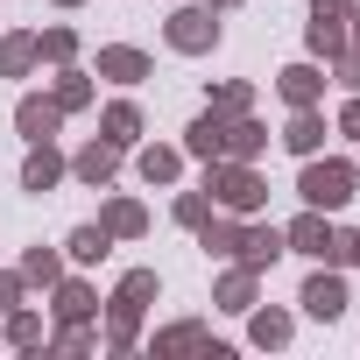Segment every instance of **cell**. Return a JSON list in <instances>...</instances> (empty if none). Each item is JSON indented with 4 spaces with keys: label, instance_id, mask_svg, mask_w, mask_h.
<instances>
[{
    "label": "cell",
    "instance_id": "1",
    "mask_svg": "<svg viewBox=\"0 0 360 360\" xmlns=\"http://www.w3.org/2000/svg\"><path fill=\"white\" fill-rule=\"evenodd\" d=\"M205 198H212V212L255 219V212L269 205V184L255 176V162H233V155H219V162H205Z\"/></svg>",
    "mask_w": 360,
    "mask_h": 360
},
{
    "label": "cell",
    "instance_id": "2",
    "mask_svg": "<svg viewBox=\"0 0 360 360\" xmlns=\"http://www.w3.org/2000/svg\"><path fill=\"white\" fill-rule=\"evenodd\" d=\"M155 304V269H127L113 304H106V346L113 353H134V332H141V311Z\"/></svg>",
    "mask_w": 360,
    "mask_h": 360
},
{
    "label": "cell",
    "instance_id": "3",
    "mask_svg": "<svg viewBox=\"0 0 360 360\" xmlns=\"http://www.w3.org/2000/svg\"><path fill=\"white\" fill-rule=\"evenodd\" d=\"M353 184H360V169H353V162H318V155H304V176H297L304 205H318V212H339V205L353 198Z\"/></svg>",
    "mask_w": 360,
    "mask_h": 360
},
{
    "label": "cell",
    "instance_id": "4",
    "mask_svg": "<svg viewBox=\"0 0 360 360\" xmlns=\"http://www.w3.org/2000/svg\"><path fill=\"white\" fill-rule=\"evenodd\" d=\"M162 36L176 57H205V50H219V8H176Z\"/></svg>",
    "mask_w": 360,
    "mask_h": 360
},
{
    "label": "cell",
    "instance_id": "5",
    "mask_svg": "<svg viewBox=\"0 0 360 360\" xmlns=\"http://www.w3.org/2000/svg\"><path fill=\"white\" fill-rule=\"evenodd\" d=\"M346 15H353V0H318V8H311V50L318 57H339L346 50Z\"/></svg>",
    "mask_w": 360,
    "mask_h": 360
},
{
    "label": "cell",
    "instance_id": "6",
    "mask_svg": "<svg viewBox=\"0 0 360 360\" xmlns=\"http://www.w3.org/2000/svg\"><path fill=\"white\" fill-rule=\"evenodd\" d=\"M332 240H339V233H332V219H325L318 205H311L304 219H290V233H283V248H290V255H311V262H332Z\"/></svg>",
    "mask_w": 360,
    "mask_h": 360
},
{
    "label": "cell",
    "instance_id": "7",
    "mask_svg": "<svg viewBox=\"0 0 360 360\" xmlns=\"http://www.w3.org/2000/svg\"><path fill=\"white\" fill-rule=\"evenodd\" d=\"M71 176H78V184H92V191H106L113 176H120V148L99 134L92 148H78V155H71Z\"/></svg>",
    "mask_w": 360,
    "mask_h": 360
},
{
    "label": "cell",
    "instance_id": "8",
    "mask_svg": "<svg viewBox=\"0 0 360 360\" xmlns=\"http://www.w3.org/2000/svg\"><path fill=\"white\" fill-rule=\"evenodd\" d=\"M226 127H233V120L205 106V113L184 127V155H198V162H219V155H226Z\"/></svg>",
    "mask_w": 360,
    "mask_h": 360
},
{
    "label": "cell",
    "instance_id": "9",
    "mask_svg": "<svg viewBox=\"0 0 360 360\" xmlns=\"http://www.w3.org/2000/svg\"><path fill=\"white\" fill-rule=\"evenodd\" d=\"M297 304H304V311H311V318H318V325H332V318H339V311H346V283H339V276H332V269H318V276H311V283H304V297H297Z\"/></svg>",
    "mask_w": 360,
    "mask_h": 360
},
{
    "label": "cell",
    "instance_id": "10",
    "mask_svg": "<svg viewBox=\"0 0 360 360\" xmlns=\"http://www.w3.org/2000/svg\"><path fill=\"white\" fill-rule=\"evenodd\" d=\"M155 64H148V50H134V43H113V50H99V78H113V85H141Z\"/></svg>",
    "mask_w": 360,
    "mask_h": 360
},
{
    "label": "cell",
    "instance_id": "11",
    "mask_svg": "<svg viewBox=\"0 0 360 360\" xmlns=\"http://www.w3.org/2000/svg\"><path fill=\"white\" fill-rule=\"evenodd\" d=\"M15 127H22L29 141H50V134L64 127V106H57V99H43V92H29V99L15 106Z\"/></svg>",
    "mask_w": 360,
    "mask_h": 360
},
{
    "label": "cell",
    "instance_id": "12",
    "mask_svg": "<svg viewBox=\"0 0 360 360\" xmlns=\"http://www.w3.org/2000/svg\"><path fill=\"white\" fill-rule=\"evenodd\" d=\"M276 92H283V106H318L325 71L318 64H290V71H276Z\"/></svg>",
    "mask_w": 360,
    "mask_h": 360
},
{
    "label": "cell",
    "instance_id": "13",
    "mask_svg": "<svg viewBox=\"0 0 360 360\" xmlns=\"http://www.w3.org/2000/svg\"><path fill=\"white\" fill-rule=\"evenodd\" d=\"M255 290H262V276H255L248 262H233V269L219 276V290H212V304H219V311H255Z\"/></svg>",
    "mask_w": 360,
    "mask_h": 360
},
{
    "label": "cell",
    "instance_id": "14",
    "mask_svg": "<svg viewBox=\"0 0 360 360\" xmlns=\"http://www.w3.org/2000/svg\"><path fill=\"white\" fill-rule=\"evenodd\" d=\"M64 169H71V162H64V155H57L50 141H36V148H29V162H22V191H36V198H43V191L57 184Z\"/></svg>",
    "mask_w": 360,
    "mask_h": 360
},
{
    "label": "cell",
    "instance_id": "15",
    "mask_svg": "<svg viewBox=\"0 0 360 360\" xmlns=\"http://www.w3.org/2000/svg\"><path fill=\"white\" fill-rule=\"evenodd\" d=\"M99 134H106L113 148H134V141H141V106H134V99H113V106L99 113Z\"/></svg>",
    "mask_w": 360,
    "mask_h": 360
},
{
    "label": "cell",
    "instance_id": "16",
    "mask_svg": "<svg viewBox=\"0 0 360 360\" xmlns=\"http://www.w3.org/2000/svg\"><path fill=\"white\" fill-rule=\"evenodd\" d=\"M318 141H325V120H318V106H290L283 148H290V155H318Z\"/></svg>",
    "mask_w": 360,
    "mask_h": 360
},
{
    "label": "cell",
    "instance_id": "17",
    "mask_svg": "<svg viewBox=\"0 0 360 360\" xmlns=\"http://www.w3.org/2000/svg\"><path fill=\"white\" fill-rule=\"evenodd\" d=\"M233 255L262 276V269H269L276 255H290V248H283V233H276V226H240V248H233Z\"/></svg>",
    "mask_w": 360,
    "mask_h": 360
},
{
    "label": "cell",
    "instance_id": "18",
    "mask_svg": "<svg viewBox=\"0 0 360 360\" xmlns=\"http://www.w3.org/2000/svg\"><path fill=\"white\" fill-rule=\"evenodd\" d=\"M50 311H57V325H92V318H99V297H92L85 283H64V276H57V304H50Z\"/></svg>",
    "mask_w": 360,
    "mask_h": 360
},
{
    "label": "cell",
    "instance_id": "19",
    "mask_svg": "<svg viewBox=\"0 0 360 360\" xmlns=\"http://www.w3.org/2000/svg\"><path fill=\"white\" fill-rule=\"evenodd\" d=\"M36 57H43V50H36V36H29V29L0 36V78H29V71H36Z\"/></svg>",
    "mask_w": 360,
    "mask_h": 360
},
{
    "label": "cell",
    "instance_id": "20",
    "mask_svg": "<svg viewBox=\"0 0 360 360\" xmlns=\"http://www.w3.org/2000/svg\"><path fill=\"white\" fill-rule=\"evenodd\" d=\"M262 148H269V127L248 120V113H233V127H226V155H233V162H255Z\"/></svg>",
    "mask_w": 360,
    "mask_h": 360
},
{
    "label": "cell",
    "instance_id": "21",
    "mask_svg": "<svg viewBox=\"0 0 360 360\" xmlns=\"http://www.w3.org/2000/svg\"><path fill=\"white\" fill-rule=\"evenodd\" d=\"M99 226H106L113 240H141V233H148V212H141L134 198H113V205L99 212Z\"/></svg>",
    "mask_w": 360,
    "mask_h": 360
},
{
    "label": "cell",
    "instance_id": "22",
    "mask_svg": "<svg viewBox=\"0 0 360 360\" xmlns=\"http://www.w3.org/2000/svg\"><path fill=\"white\" fill-rule=\"evenodd\" d=\"M134 169L148 176V184H176V169H184V148H162V141H155V148H141V155H134Z\"/></svg>",
    "mask_w": 360,
    "mask_h": 360
},
{
    "label": "cell",
    "instance_id": "23",
    "mask_svg": "<svg viewBox=\"0 0 360 360\" xmlns=\"http://www.w3.org/2000/svg\"><path fill=\"white\" fill-rule=\"evenodd\" d=\"M198 248H205V255H233V248H240V219H233V212H212V219L198 226Z\"/></svg>",
    "mask_w": 360,
    "mask_h": 360
},
{
    "label": "cell",
    "instance_id": "24",
    "mask_svg": "<svg viewBox=\"0 0 360 360\" xmlns=\"http://www.w3.org/2000/svg\"><path fill=\"white\" fill-rule=\"evenodd\" d=\"M50 99H57V106H64V113H78V106H92V78H85V71H71V64H64V78H57V92H50Z\"/></svg>",
    "mask_w": 360,
    "mask_h": 360
},
{
    "label": "cell",
    "instance_id": "25",
    "mask_svg": "<svg viewBox=\"0 0 360 360\" xmlns=\"http://www.w3.org/2000/svg\"><path fill=\"white\" fill-rule=\"evenodd\" d=\"M64 248H71V262H106V248H113V233H106V226H78V233H71Z\"/></svg>",
    "mask_w": 360,
    "mask_h": 360
},
{
    "label": "cell",
    "instance_id": "26",
    "mask_svg": "<svg viewBox=\"0 0 360 360\" xmlns=\"http://www.w3.org/2000/svg\"><path fill=\"white\" fill-rule=\"evenodd\" d=\"M191 346H205V325H198V318L169 325V332H155V353H191Z\"/></svg>",
    "mask_w": 360,
    "mask_h": 360
},
{
    "label": "cell",
    "instance_id": "27",
    "mask_svg": "<svg viewBox=\"0 0 360 360\" xmlns=\"http://www.w3.org/2000/svg\"><path fill=\"white\" fill-rule=\"evenodd\" d=\"M36 50H43L50 64H71V57H78V29H43V36H36Z\"/></svg>",
    "mask_w": 360,
    "mask_h": 360
},
{
    "label": "cell",
    "instance_id": "28",
    "mask_svg": "<svg viewBox=\"0 0 360 360\" xmlns=\"http://www.w3.org/2000/svg\"><path fill=\"white\" fill-rule=\"evenodd\" d=\"M57 276H64V262H57L50 248H29V255H22V283H57Z\"/></svg>",
    "mask_w": 360,
    "mask_h": 360
},
{
    "label": "cell",
    "instance_id": "29",
    "mask_svg": "<svg viewBox=\"0 0 360 360\" xmlns=\"http://www.w3.org/2000/svg\"><path fill=\"white\" fill-rule=\"evenodd\" d=\"M255 346H290V311H255Z\"/></svg>",
    "mask_w": 360,
    "mask_h": 360
},
{
    "label": "cell",
    "instance_id": "30",
    "mask_svg": "<svg viewBox=\"0 0 360 360\" xmlns=\"http://www.w3.org/2000/svg\"><path fill=\"white\" fill-rule=\"evenodd\" d=\"M36 339H43V318L15 304V311H8V346H36Z\"/></svg>",
    "mask_w": 360,
    "mask_h": 360
},
{
    "label": "cell",
    "instance_id": "31",
    "mask_svg": "<svg viewBox=\"0 0 360 360\" xmlns=\"http://www.w3.org/2000/svg\"><path fill=\"white\" fill-rule=\"evenodd\" d=\"M205 219H212V198H205V191H184V198H176V226H191V233H198Z\"/></svg>",
    "mask_w": 360,
    "mask_h": 360
},
{
    "label": "cell",
    "instance_id": "32",
    "mask_svg": "<svg viewBox=\"0 0 360 360\" xmlns=\"http://www.w3.org/2000/svg\"><path fill=\"white\" fill-rule=\"evenodd\" d=\"M248 99H255V92H248L240 78H233V85H212V113H226V120H233V113H248Z\"/></svg>",
    "mask_w": 360,
    "mask_h": 360
},
{
    "label": "cell",
    "instance_id": "33",
    "mask_svg": "<svg viewBox=\"0 0 360 360\" xmlns=\"http://www.w3.org/2000/svg\"><path fill=\"white\" fill-rule=\"evenodd\" d=\"M332 71H339V85H353V92H360V43H346V50L332 57Z\"/></svg>",
    "mask_w": 360,
    "mask_h": 360
},
{
    "label": "cell",
    "instance_id": "34",
    "mask_svg": "<svg viewBox=\"0 0 360 360\" xmlns=\"http://www.w3.org/2000/svg\"><path fill=\"white\" fill-rule=\"evenodd\" d=\"M57 353H92V332H85V325H64V332H57Z\"/></svg>",
    "mask_w": 360,
    "mask_h": 360
},
{
    "label": "cell",
    "instance_id": "35",
    "mask_svg": "<svg viewBox=\"0 0 360 360\" xmlns=\"http://www.w3.org/2000/svg\"><path fill=\"white\" fill-rule=\"evenodd\" d=\"M15 304H22V269H15V276L0 269V311H15Z\"/></svg>",
    "mask_w": 360,
    "mask_h": 360
},
{
    "label": "cell",
    "instance_id": "36",
    "mask_svg": "<svg viewBox=\"0 0 360 360\" xmlns=\"http://www.w3.org/2000/svg\"><path fill=\"white\" fill-rule=\"evenodd\" d=\"M332 262H353V269H360V233H339V240H332Z\"/></svg>",
    "mask_w": 360,
    "mask_h": 360
},
{
    "label": "cell",
    "instance_id": "37",
    "mask_svg": "<svg viewBox=\"0 0 360 360\" xmlns=\"http://www.w3.org/2000/svg\"><path fill=\"white\" fill-rule=\"evenodd\" d=\"M339 134H360V92H353V99L339 106Z\"/></svg>",
    "mask_w": 360,
    "mask_h": 360
},
{
    "label": "cell",
    "instance_id": "38",
    "mask_svg": "<svg viewBox=\"0 0 360 360\" xmlns=\"http://www.w3.org/2000/svg\"><path fill=\"white\" fill-rule=\"evenodd\" d=\"M346 43H360V8H353V15H346Z\"/></svg>",
    "mask_w": 360,
    "mask_h": 360
},
{
    "label": "cell",
    "instance_id": "39",
    "mask_svg": "<svg viewBox=\"0 0 360 360\" xmlns=\"http://www.w3.org/2000/svg\"><path fill=\"white\" fill-rule=\"evenodd\" d=\"M205 8H240V0H205Z\"/></svg>",
    "mask_w": 360,
    "mask_h": 360
},
{
    "label": "cell",
    "instance_id": "40",
    "mask_svg": "<svg viewBox=\"0 0 360 360\" xmlns=\"http://www.w3.org/2000/svg\"><path fill=\"white\" fill-rule=\"evenodd\" d=\"M57 8H78V0H57Z\"/></svg>",
    "mask_w": 360,
    "mask_h": 360
}]
</instances>
